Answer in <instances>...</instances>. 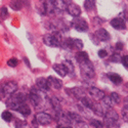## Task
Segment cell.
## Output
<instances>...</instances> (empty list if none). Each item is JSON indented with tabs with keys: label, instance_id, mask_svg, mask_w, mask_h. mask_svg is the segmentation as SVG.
Wrapping results in <instances>:
<instances>
[{
	"label": "cell",
	"instance_id": "cell-9",
	"mask_svg": "<svg viewBox=\"0 0 128 128\" xmlns=\"http://www.w3.org/2000/svg\"><path fill=\"white\" fill-rule=\"evenodd\" d=\"M69 4H70L69 0H54V2H53V6H54V14L62 12H64V10H66Z\"/></svg>",
	"mask_w": 128,
	"mask_h": 128
},
{
	"label": "cell",
	"instance_id": "cell-1",
	"mask_svg": "<svg viewBox=\"0 0 128 128\" xmlns=\"http://www.w3.org/2000/svg\"><path fill=\"white\" fill-rule=\"evenodd\" d=\"M62 34L58 31H54L52 33H48L46 35H44L43 37V42L47 45V46H51V47H58L60 46L62 43Z\"/></svg>",
	"mask_w": 128,
	"mask_h": 128
},
{
	"label": "cell",
	"instance_id": "cell-4",
	"mask_svg": "<svg viewBox=\"0 0 128 128\" xmlns=\"http://www.w3.org/2000/svg\"><path fill=\"white\" fill-rule=\"evenodd\" d=\"M60 46L65 49H70V50H74V49L81 50L83 48V42L78 38H67L62 40V43Z\"/></svg>",
	"mask_w": 128,
	"mask_h": 128
},
{
	"label": "cell",
	"instance_id": "cell-44",
	"mask_svg": "<svg viewBox=\"0 0 128 128\" xmlns=\"http://www.w3.org/2000/svg\"><path fill=\"white\" fill-rule=\"evenodd\" d=\"M125 18H126V20H127V22H128V12L126 14V16H125Z\"/></svg>",
	"mask_w": 128,
	"mask_h": 128
},
{
	"label": "cell",
	"instance_id": "cell-23",
	"mask_svg": "<svg viewBox=\"0 0 128 128\" xmlns=\"http://www.w3.org/2000/svg\"><path fill=\"white\" fill-rule=\"evenodd\" d=\"M84 8L86 12H92L95 9V0H85L84 1Z\"/></svg>",
	"mask_w": 128,
	"mask_h": 128
},
{
	"label": "cell",
	"instance_id": "cell-37",
	"mask_svg": "<svg viewBox=\"0 0 128 128\" xmlns=\"http://www.w3.org/2000/svg\"><path fill=\"white\" fill-rule=\"evenodd\" d=\"M0 16H2L3 18H5L7 16H8V12H7V8L6 7H2L0 9Z\"/></svg>",
	"mask_w": 128,
	"mask_h": 128
},
{
	"label": "cell",
	"instance_id": "cell-15",
	"mask_svg": "<svg viewBox=\"0 0 128 128\" xmlns=\"http://www.w3.org/2000/svg\"><path fill=\"white\" fill-rule=\"evenodd\" d=\"M95 35H96V37L102 41H109L111 38L109 32L104 29H98L96 32H95Z\"/></svg>",
	"mask_w": 128,
	"mask_h": 128
},
{
	"label": "cell",
	"instance_id": "cell-43",
	"mask_svg": "<svg viewBox=\"0 0 128 128\" xmlns=\"http://www.w3.org/2000/svg\"><path fill=\"white\" fill-rule=\"evenodd\" d=\"M125 89H126V91L128 92V83H126V84H125Z\"/></svg>",
	"mask_w": 128,
	"mask_h": 128
},
{
	"label": "cell",
	"instance_id": "cell-3",
	"mask_svg": "<svg viewBox=\"0 0 128 128\" xmlns=\"http://www.w3.org/2000/svg\"><path fill=\"white\" fill-rule=\"evenodd\" d=\"M80 70H81V76L85 80H90L94 77V67L92 62L88 60L85 62L80 64Z\"/></svg>",
	"mask_w": 128,
	"mask_h": 128
},
{
	"label": "cell",
	"instance_id": "cell-24",
	"mask_svg": "<svg viewBox=\"0 0 128 128\" xmlns=\"http://www.w3.org/2000/svg\"><path fill=\"white\" fill-rule=\"evenodd\" d=\"M91 110L94 112L95 115H98V116L104 117V109L102 108V106L100 104H95L94 102L93 106H92V108H91Z\"/></svg>",
	"mask_w": 128,
	"mask_h": 128
},
{
	"label": "cell",
	"instance_id": "cell-14",
	"mask_svg": "<svg viewBox=\"0 0 128 128\" xmlns=\"http://www.w3.org/2000/svg\"><path fill=\"white\" fill-rule=\"evenodd\" d=\"M52 68L60 77H66L68 75V71L64 64H56V65H53Z\"/></svg>",
	"mask_w": 128,
	"mask_h": 128
},
{
	"label": "cell",
	"instance_id": "cell-36",
	"mask_svg": "<svg viewBox=\"0 0 128 128\" xmlns=\"http://www.w3.org/2000/svg\"><path fill=\"white\" fill-rule=\"evenodd\" d=\"M106 128H120V123L118 121H116V122H113L109 125H106Z\"/></svg>",
	"mask_w": 128,
	"mask_h": 128
},
{
	"label": "cell",
	"instance_id": "cell-20",
	"mask_svg": "<svg viewBox=\"0 0 128 128\" xmlns=\"http://www.w3.org/2000/svg\"><path fill=\"white\" fill-rule=\"evenodd\" d=\"M89 58H88V54L85 51H79L76 53V60L79 62V64H82V62H85L86 60H88Z\"/></svg>",
	"mask_w": 128,
	"mask_h": 128
},
{
	"label": "cell",
	"instance_id": "cell-2",
	"mask_svg": "<svg viewBox=\"0 0 128 128\" xmlns=\"http://www.w3.org/2000/svg\"><path fill=\"white\" fill-rule=\"evenodd\" d=\"M25 100H26V96H25L24 93H20V92H18V93H14L12 95H10V96H9V98H8V100H7V102H6V104H7L8 108L16 111L18 106L22 104L25 102Z\"/></svg>",
	"mask_w": 128,
	"mask_h": 128
},
{
	"label": "cell",
	"instance_id": "cell-40",
	"mask_svg": "<svg viewBox=\"0 0 128 128\" xmlns=\"http://www.w3.org/2000/svg\"><path fill=\"white\" fill-rule=\"evenodd\" d=\"M116 49L118 50V51L122 50L123 49V43H121V42H118V43L116 44Z\"/></svg>",
	"mask_w": 128,
	"mask_h": 128
},
{
	"label": "cell",
	"instance_id": "cell-8",
	"mask_svg": "<svg viewBox=\"0 0 128 128\" xmlns=\"http://www.w3.org/2000/svg\"><path fill=\"white\" fill-rule=\"evenodd\" d=\"M35 119H36V122L39 125H42V126H47L52 122L51 116L46 114V113H44V112H41V113L37 114L36 117H35Z\"/></svg>",
	"mask_w": 128,
	"mask_h": 128
},
{
	"label": "cell",
	"instance_id": "cell-18",
	"mask_svg": "<svg viewBox=\"0 0 128 128\" xmlns=\"http://www.w3.org/2000/svg\"><path fill=\"white\" fill-rule=\"evenodd\" d=\"M37 86L39 87V89L41 91H47L49 88H48V85H47V80L45 78H38L37 79Z\"/></svg>",
	"mask_w": 128,
	"mask_h": 128
},
{
	"label": "cell",
	"instance_id": "cell-39",
	"mask_svg": "<svg viewBox=\"0 0 128 128\" xmlns=\"http://www.w3.org/2000/svg\"><path fill=\"white\" fill-rule=\"evenodd\" d=\"M106 56H108V52H106V50H104V49H100V50H98V56H100V58H106Z\"/></svg>",
	"mask_w": 128,
	"mask_h": 128
},
{
	"label": "cell",
	"instance_id": "cell-41",
	"mask_svg": "<svg viewBox=\"0 0 128 128\" xmlns=\"http://www.w3.org/2000/svg\"><path fill=\"white\" fill-rule=\"evenodd\" d=\"M124 106H127V108H128V98H126L124 100Z\"/></svg>",
	"mask_w": 128,
	"mask_h": 128
},
{
	"label": "cell",
	"instance_id": "cell-30",
	"mask_svg": "<svg viewBox=\"0 0 128 128\" xmlns=\"http://www.w3.org/2000/svg\"><path fill=\"white\" fill-rule=\"evenodd\" d=\"M91 126L93 128H104V123L98 121V120H94V119H91V122H90Z\"/></svg>",
	"mask_w": 128,
	"mask_h": 128
},
{
	"label": "cell",
	"instance_id": "cell-11",
	"mask_svg": "<svg viewBox=\"0 0 128 128\" xmlns=\"http://www.w3.org/2000/svg\"><path fill=\"white\" fill-rule=\"evenodd\" d=\"M88 93L94 100H100L102 98H104L106 96V93L102 90H100L96 87H89L88 88Z\"/></svg>",
	"mask_w": 128,
	"mask_h": 128
},
{
	"label": "cell",
	"instance_id": "cell-38",
	"mask_svg": "<svg viewBox=\"0 0 128 128\" xmlns=\"http://www.w3.org/2000/svg\"><path fill=\"white\" fill-rule=\"evenodd\" d=\"M75 128H88V125H87L86 123H84L83 121H81V122L76 123Z\"/></svg>",
	"mask_w": 128,
	"mask_h": 128
},
{
	"label": "cell",
	"instance_id": "cell-13",
	"mask_svg": "<svg viewBox=\"0 0 128 128\" xmlns=\"http://www.w3.org/2000/svg\"><path fill=\"white\" fill-rule=\"evenodd\" d=\"M111 26L117 30H124L125 29V20L122 18H115L111 20Z\"/></svg>",
	"mask_w": 128,
	"mask_h": 128
},
{
	"label": "cell",
	"instance_id": "cell-27",
	"mask_svg": "<svg viewBox=\"0 0 128 128\" xmlns=\"http://www.w3.org/2000/svg\"><path fill=\"white\" fill-rule=\"evenodd\" d=\"M110 98H111L113 104H119L121 102V98H120V95L117 93V92H113V93H111Z\"/></svg>",
	"mask_w": 128,
	"mask_h": 128
},
{
	"label": "cell",
	"instance_id": "cell-26",
	"mask_svg": "<svg viewBox=\"0 0 128 128\" xmlns=\"http://www.w3.org/2000/svg\"><path fill=\"white\" fill-rule=\"evenodd\" d=\"M80 100H81L82 104H83L84 106H86V108H88V109H91L92 106H93V104H94L89 98H86V96H83V98H81Z\"/></svg>",
	"mask_w": 128,
	"mask_h": 128
},
{
	"label": "cell",
	"instance_id": "cell-21",
	"mask_svg": "<svg viewBox=\"0 0 128 128\" xmlns=\"http://www.w3.org/2000/svg\"><path fill=\"white\" fill-rule=\"evenodd\" d=\"M109 78L110 80L112 81V83H114L115 85H120L122 83V77L120 75H118V74L116 73H112V74H109Z\"/></svg>",
	"mask_w": 128,
	"mask_h": 128
},
{
	"label": "cell",
	"instance_id": "cell-35",
	"mask_svg": "<svg viewBox=\"0 0 128 128\" xmlns=\"http://www.w3.org/2000/svg\"><path fill=\"white\" fill-rule=\"evenodd\" d=\"M18 60L16 58H10L8 62H7V65L10 66V67H16L18 65Z\"/></svg>",
	"mask_w": 128,
	"mask_h": 128
},
{
	"label": "cell",
	"instance_id": "cell-34",
	"mask_svg": "<svg viewBox=\"0 0 128 128\" xmlns=\"http://www.w3.org/2000/svg\"><path fill=\"white\" fill-rule=\"evenodd\" d=\"M121 58H122V56H120L119 54H113L111 56V60L112 62H121Z\"/></svg>",
	"mask_w": 128,
	"mask_h": 128
},
{
	"label": "cell",
	"instance_id": "cell-10",
	"mask_svg": "<svg viewBox=\"0 0 128 128\" xmlns=\"http://www.w3.org/2000/svg\"><path fill=\"white\" fill-rule=\"evenodd\" d=\"M47 85H48V88H51V89H54V90H58L62 88V83L60 79L56 78V77H48L47 79Z\"/></svg>",
	"mask_w": 128,
	"mask_h": 128
},
{
	"label": "cell",
	"instance_id": "cell-12",
	"mask_svg": "<svg viewBox=\"0 0 128 128\" xmlns=\"http://www.w3.org/2000/svg\"><path fill=\"white\" fill-rule=\"evenodd\" d=\"M67 12L74 18L79 16L81 14V8L79 5L75 4V3H70L67 7Z\"/></svg>",
	"mask_w": 128,
	"mask_h": 128
},
{
	"label": "cell",
	"instance_id": "cell-19",
	"mask_svg": "<svg viewBox=\"0 0 128 128\" xmlns=\"http://www.w3.org/2000/svg\"><path fill=\"white\" fill-rule=\"evenodd\" d=\"M16 111H18V113H20L23 116H25V117H28V116L31 114V109H30V106H29L28 104H26L25 102L20 104L18 108Z\"/></svg>",
	"mask_w": 128,
	"mask_h": 128
},
{
	"label": "cell",
	"instance_id": "cell-31",
	"mask_svg": "<svg viewBox=\"0 0 128 128\" xmlns=\"http://www.w3.org/2000/svg\"><path fill=\"white\" fill-rule=\"evenodd\" d=\"M122 117H123V120L128 122V108L127 106H123L122 109Z\"/></svg>",
	"mask_w": 128,
	"mask_h": 128
},
{
	"label": "cell",
	"instance_id": "cell-32",
	"mask_svg": "<svg viewBox=\"0 0 128 128\" xmlns=\"http://www.w3.org/2000/svg\"><path fill=\"white\" fill-rule=\"evenodd\" d=\"M26 121L23 120H16V128H24L26 126Z\"/></svg>",
	"mask_w": 128,
	"mask_h": 128
},
{
	"label": "cell",
	"instance_id": "cell-6",
	"mask_svg": "<svg viewBox=\"0 0 128 128\" xmlns=\"http://www.w3.org/2000/svg\"><path fill=\"white\" fill-rule=\"evenodd\" d=\"M72 26L74 27V29L77 30L78 32H85L88 30V24L84 18H80V16H76L74 18V20H72Z\"/></svg>",
	"mask_w": 128,
	"mask_h": 128
},
{
	"label": "cell",
	"instance_id": "cell-22",
	"mask_svg": "<svg viewBox=\"0 0 128 128\" xmlns=\"http://www.w3.org/2000/svg\"><path fill=\"white\" fill-rule=\"evenodd\" d=\"M64 65H65V67H66V69H67V71H68V74L71 76V77H73V76H75V68H74V65L70 62V60H65L62 62Z\"/></svg>",
	"mask_w": 128,
	"mask_h": 128
},
{
	"label": "cell",
	"instance_id": "cell-42",
	"mask_svg": "<svg viewBox=\"0 0 128 128\" xmlns=\"http://www.w3.org/2000/svg\"><path fill=\"white\" fill-rule=\"evenodd\" d=\"M56 128H72V127H69V126H64V125H58Z\"/></svg>",
	"mask_w": 128,
	"mask_h": 128
},
{
	"label": "cell",
	"instance_id": "cell-29",
	"mask_svg": "<svg viewBox=\"0 0 128 128\" xmlns=\"http://www.w3.org/2000/svg\"><path fill=\"white\" fill-rule=\"evenodd\" d=\"M2 119L4 121H6V122H10L12 119V114L10 112H8V111H4L2 113Z\"/></svg>",
	"mask_w": 128,
	"mask_h": 128
},
{
	"label": "cell",
	"instance_id": "cell-5",
	"mask_svg": "<svg viewBox=\"0 0 128 128\" xmlns=\"http://www.w3.org/2000/svg\"><path fill=\"white\" fill-rule=\"evenodd\" d=\"M16 89H18V84L14 81H9L1 86V94L3 96L7 98L12 95L16 91Z\"/></svg>",
	"mask_w": 128,
	"mask_h": 128
},
{
	"label": "cell",
	"instance_id": "cell-28",
	"mask_svg": "<svg viewBox=\"0 0 128 128\" xmlns=\"http://www.w3.org/2000/svg\"><path fill=\"white\" fill-rule=\"evenodd\" d=\"M72 93L77 98H81L84 96V91L82 90V88H72Z\"/></svg>",
	"mask_w": 128,
	"mask_h": 128
},
{
	"label": "cell",
	"instance_id": "cell-25",
	"mask_svg": "<svg viewBox=\"0 0 128 128\" xmlns=\"http://www.w3.org/2000/svg\"><path fill=\"white\" fill-rule=\"evenodd\" d=\"M10 7L14 10H20L23 7V0H12L10 2Z\"/></svg>",
	"mask_w": 128,
	"mask_h": 128
},
{
	"label": "cell",
	"instance_id": "cell-7",
	"mask_svg": "<svg viewBox=\"0 0 128 128\" xmlns=\"http://www.w3.org/2000/svg\"><path fill=\"white\" fill-rule=\"evenodd\" d=\"M104 125H109L113 122H116L119 120V116L117 114V112L113 109L111 110H108L104 112Z\"/></svg>",
	"mask_w": 128,
	"mask_h": 128
},
{
	"label": "cell",
	"instance_id": "cell-17",
	"mask_svg": "<svg viewBox=\"0 0 128 128\" xmlns=\"http://www.w3.org/2000/svg\"><path fill=\"white\" fill-rule=\"evenodd\" d=\"M100 106L102 108L104 109V111H108V110H111L112 106H113V104H112V100L110 98V96H104V98L100 100Z\"/></svg>",
	"mask_w": 128,
	"mask_h": 128
},
{
	"label": "cell",
	"instance_id": "cell-16",
	"mask_svg": "<svg viewBox=\"0 0 128 128\" xmlns=\"http://www.w3.org/2000/svg\"><path fill=\"white\" fill-rule=\"evenodd\" d=\"M66 117L68 118V120H69L70 123H75V124H76V123H78V122L83 121V120H82V117H81L80 115H78V114H75V113L69 112V113L66 114Z\"/></svg>",
	"mask_w": 128,
	"mask_h": 128
},
{
	"label": "cell",
	"instance_id": "cell-33",
	"mask_svg": "<svg viewBox=\"0 0 128 128\" xmlns=\"http://www.w3.org/2000/svg\"><path fill=\"white\" fill-rule=\"evenodd\" d=\"M121 62H122V65L128 70V56H122V58H121Z\"/></svg>",
	"mask_w": 128,
	"mask_h": 128
}]
</instances>
